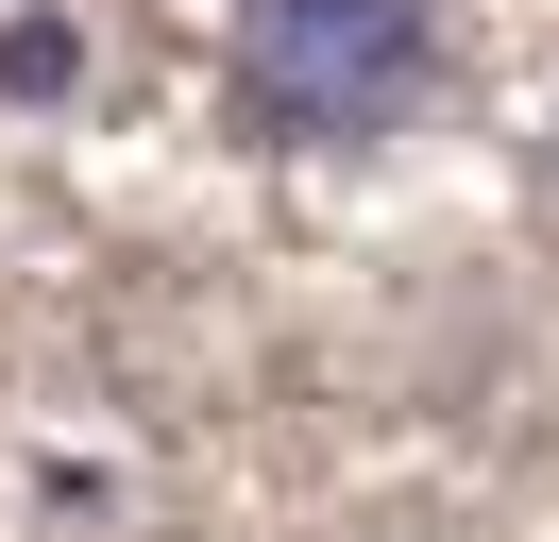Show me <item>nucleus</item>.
<instances>
[{
    "instance_id": "obj_1",
    "label": "nucleus",
    "mask_w": 559,
    "mask_h": 542,
    "mask_svg": "<svg viewBox=\"0 0 559 542\" xmlns=\"http://www.w3.org/2000/svg\"><path fill=\"white\" fill-rule=\"evenodd\" d=\"M221 102L254 153H390L441 102V0H238Z\"/></svg>"
},
{
    "instance_id": "obj_2",
    "label": "nucleus",
    "mask_w": 559,
    "mask_h": 542,
    "mask_svg": "<svg viewBox=\"0 0 559 542\" xmlns=\"http://www.w3.org/2000/svg\"><path fill=\"white\" fill-rule=\"evenodd\" d=\"M0 102L35 119V102H85V17L69 0H0Z\"/></svg>"
},
{
    "instance_id": "obj_3",
    "label": "nucleus",
    "mask_w": 559,
    "mask_h": 542,
    "mask_svg": "<svg viewBox=\"0 0 559 542\" xmlns=\"http://www.w3.org/2000/svg\"><path fill=\"white\" fill-rule=\"evenodd\" d=\"M543 203H559V136H543Z\"/></svg>"
}]
</instances>
